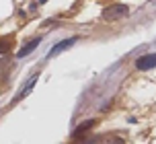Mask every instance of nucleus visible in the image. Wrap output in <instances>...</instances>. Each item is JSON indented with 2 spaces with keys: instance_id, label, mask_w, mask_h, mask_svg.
I'll use <instances>...</instances> for the list:
<instances>
[{
  "instance_id": "obj_7",
  "label": "nucleus",
  "mask_w": 156,
  "mask_h": 144,
  "mask_svg": "<svg viewBox=\"0 0 156 144\" xmlns=\"http://www.w3.org/2000/svg\"><path fill=\"white\" fill-rule=\"evenodd\" d=\"M90 126H94V120H90V121H86V124H82V126H78L76 128V132H74V138H78L82 132H84L86 128H90Z\"/></svg>"
},
{
  "instance_id": "obj_2",
  "label": "nucleus",
  "mask_w": 156,
  "mask_h": 144,
  "mask_svg": "<svg viewBox=\"0 0 156 144\" xmlns=\"http://www.w3.org/2000/svg\"><path fill=\"white\" fill-rule=\"evenodd\" d=\"M37 78H39V72H35V74H33L31 78L27 80V85H25V87L21 88V93H16V97L12 99V105H15V103H19V101H23L25 97H27L29 93H31V91H33V87H35V82H37Z\"/></svg>"
},
{
  "instance_id": "obj_6",
  "label": "nucleus",
  "mask_w": 156,
  "mask_h": 144,
  "mask_svg": "<svg viewBox=\"0 0 156 144\" xmlns=\"http://www.w3.org/2000/svg\"><path fill=\"white\" fill-rule=\"evenodd\" d=\"M12 48V37H2L0 39V54H6Z\"/></svg>"
},
{
  "instance_id": "obj_5",
  "label": "nucleus",
  "mask_w": 156,
  "mask_h": 144,
  "mask_svg": "<svg viewBox=\"0 0 156 144\" xmlns=\"http://www.w3.org/2000/svg\"><path fill=\"white\" fill-rule=\"evenodd\" d=\"M76 41H78V37H70V39H66V41H60V43H58V45H55V48L51 49L49 54H47V58H54V56H58L60 52H64V49H68V48L72 45V43H76Z\"/></svg>"
},
{
  "instance_id": "obj_1",
  "label": "nucleus",
  "mask_w": 156,
  "mask_h": 144,
  "mask_svg": "<svg viewBox=\"0 0 156 144\" xmlns=\"http://www.w3.org/2000/svg\"><path fill=\"white\" fill-rule=\"evenodd\" d=\"M129 15V8L125 4H111L103 10V19L105 21H119V19H125Z\"/></svg>"
},
{
  "instance_id": "obj_4",
  "label": "nucleus",
  "mask_w": 156,
  "mask_h": 144,
  "mask_svg": "<svg viewBox=\"0 0 156 144\" xmlns=\"http://www.w3.org/2000/svg\"><path fill=\"white\" fill-rule=\"evenodd\" d=\"M39 43H41V37H35V39L27 41V43H25L23 48H21V49H19V52H16V56H19V58H25V56H27V54H31V52H33V49H35V48H37Z\"/></svg>"
},
{
  "instance_id": "obj_3",
  "label": "nucleus",
  "mask_w": 156,
  "mask_h": 144,
  "mask_svg": "<svg viewBox=\"0 0 156 144\" xmlns=\"http://www.w3.org/2000/svg\"><path fill=\"white\" fill-rule=\"evenodd\" d=\"M136 68L138 70H152L156 68V54H148V56H142L136 60Z\"/></svg>"
}]
</instances>
